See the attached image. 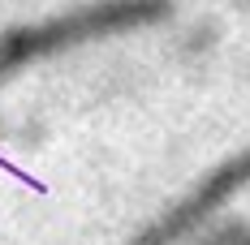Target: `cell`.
I'll return each mask as SVG.
<instances>
[{
    "label": "cell",
    "mask_w": 250,
    "mask_h": 245,
    "mask_svg": "<svg viewBox=\"0 0 250 245\" xmlns=\"http://www.w3.org/2000/svg\"><path fill=\"white\" fill-rule=\"evenodd\" d=\"M207 245H250V228L246 224H229V228H216Z\"/></svg>",
    "instance_id": "obj_1"
}]
</instances>
